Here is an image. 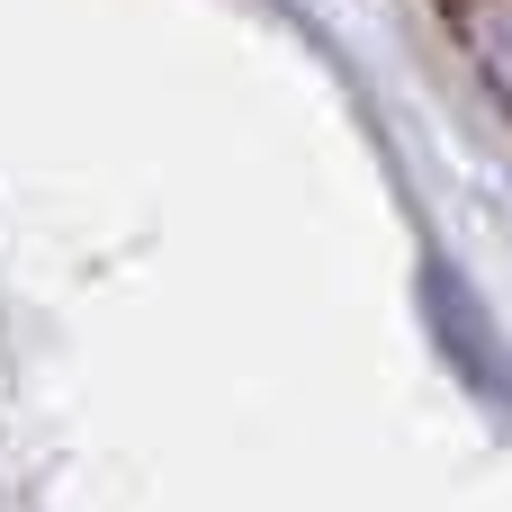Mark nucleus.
<instances>
[{
  "label": "nucleus",
  "instance_id": "1",
  "mask_svg": "<svg viewBox=\"0 0 512 512\" xmlns=\"http://www.w3.org/2000/svg\"><path fill=\"white\" fill-rule=\"evenodd\" d=\"M441 9H450V27H459L468 72L512 108V0H441Z\"/></svg>",
  "mask_w": 512,
  "mask_h": 512
}]
</instances>
